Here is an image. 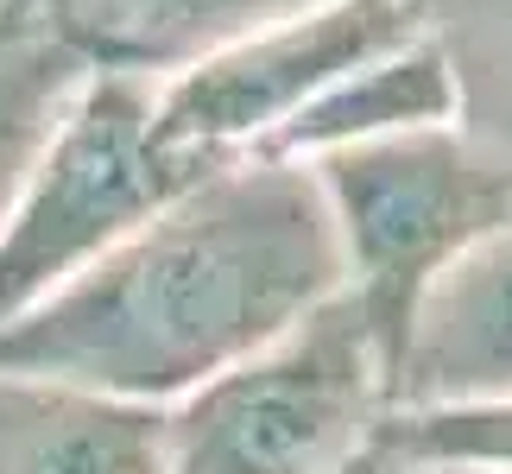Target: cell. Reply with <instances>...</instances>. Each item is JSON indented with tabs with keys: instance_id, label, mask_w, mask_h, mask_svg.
I'll return each mask as SVG.
<instances>
[{
	"instance_id": "cell-14",
	"label": "cell",
	"mask_w": 512,
	"mask_h": 474,
	"mask_svg": "<svg viewBox=\"0 0 512 474\" xmlns=\"http://www.w3.org/2000/svg\"><path fill=\"white\" fill-rule=\"evenodd\" d=\"M342 474H392V468H386L380 456H373V443H367V456H361V462H354V468H342Z\"/></svg>"
},
{
	"instance_id": "cell-5",
	"label": "cell",
	"mask_w": 512,
	"mask_h": 474,
	"mask_svg": "<svg viewBox=\"0 0 512 474\" xmlns=\"http://www.w3.org/2000/svg\"><path fill=\"white\" fill-rule=\"evenodd\" d=\"M418 32L424 7L411 0H323V7L272 19L159 76L152 127L165 146L209 158V165L266 158L310 102H323L342 76H354L373 57L411 45Z\"/></svg>"
},
{
	"instance_id": "cell-4",
	"label": "cell",
	"mask_w": 512,
	"mask_h": 474,
	"mask_svg": "<svg viewBox=\"0 0 512 474\" xmlns=\"http://www.w3.org/2000/svg\"><path fill=\"white\" fill-rule=\"evenodd\" d=\"M336 228L342 291L392 354L418 291L512 215V184L456 133V121L405 127L304 165Z\"/></svg>"
},
{
	"instance_id": "cell-9",
	"label": "cell",
	"mask_w": 512,
	"mask_h": 474,
	"mask_svg": "<svg viewBox=\"0 0 512 474\" xmlns=\"http://www.w3.org/2000/svg\"><path fill=\"white\" fill-rule=\"evenodd\" d=\"M449 121V76L443 57L430 45V32H418L411 45L373 57L354 76H342L323 102H310L298 121L279 133V146L266 158H291V165H310L323 152L361 146V140H386V133L405 127H437Z\"/></svg>"
},
{
	"instance_id": "cell-11",
	"label": "cell",
	"mask_w": 512,
	"mask_h": 474,
	"mask_svg": "<svg viewBox=\"0 0 512 474\" xmlns=\"http://www.w3.org/2000/svg\"><path fill=\"white\" fill-rule=\"evenodd\" d=\"M89 83V57L57 38L45 19H26L0 38V228L26 190L45 140L57 133L76 89Z\"/></svg>"
},
{
	"instance_id": "cell-12",
	"label": "cell",
	"mask_w": 512,
	"mask_h": 474,
	"mask_svg": "<svg viewBox=\"0 0 512 474\" xmlns=\"http://www.w3.org/2000/svg\"><path fill=\"white\" fill-rule=\"evenodd\" d=\"M373 456L392 474H512V392L475 405L386 411Z\"/></svg>"
},
{
	"instance_id": "cell-13",
	"label": "cell",
	"mask_w": 512,
	"mask_h": 474,
	"mask_svg": "<svg viewBox=\"0 0 512 474\" xmlns=\"http://www.w3.org/2000/svg\"><path fill=\"white\" fill-rule=\"evenodd\" d=\"M26 19H45V13H38V0H0V38H7L13 26H26Z\"/></svg>"
},
{
	"instance_id": "cell-7",
	"label": "cell",
	"mask_w": 512,
	"mask_h": 474,
	"mask_svg": "<svg viewBox=\"0 0 512 474\" xmlns=\"http://www.w3.org/2000/svg\"><path fill=\"white\" fill-rule=\"evenodd\" d=\"M0 474H165V411L0 373Z\"/></svg>"
},
{
	"instance_id": "cell-2",
	"label": "cell",
	"mask_w": 512,
	"mask_h": 474,
	"mask_svg": "<svg viewBox=\"0 0 512 474\" xmlns=\"http://www.w3.org/2000/svg\"><path fill=\"white\" fill-rule=\"evenodd\" d=\"M386 418V354L348 291L165 411V474H342Z\"/></svg>"
},
{
	"instance_id": "cell-8",
	"label": "cell",
	"mask_w": 512,
	"mask_h": 474,
	"mask_svg": "<svg viewBox=\"0 0 512 474\" xmlns=\"http://www.w3.org/2000/svg\"><path fill=\"white\" fill-rule=\"evenodd\" d=\"M310 7L323 0H38L45 26L70 38L89 57V70H127L152 83L228 38H247Z\"/></svg>"
},
{
	"instance_id": "cell-15",
	"label": "cell",
	"mask_w": 512,
	"mask_h": 474,
	"mask_svg": "<svg viewBox=\"0 0 512 474\" xmlns=\"http://www.w3.org/2000/svg\"><path fill=\"white\" fill-rule=\"evenodd\" d=\"M411 7H424V13H430V0H411Z\"/></svg>"
},
{
	"instance_id": "cell-1",
	"label": "cell",
	"mask_w": 512,
	"mask_h": 474,
	"mask_svg": "<svg viewBox=\"0 0 512 474\" xmlns=\"http://www.w3.org/2000/svg\"><path fill=\"white\" fill-rule=\"evenodd\" d=\"M342 291L317 177L234 158L0 329V373L171 411Z\"/></svg>"
},
{
	"instance_id": "cell-3",
	"label": "cell",
	"mask_w": 512,
	"mask_h": 474,
	"mask_svg": "<svg viewBox=\"0 0 512 474\" xmlns=\"http://www.w3.org/2000/svg\"><path fill=\"white\" fill-rule=\"evenodd\" d=\"M209 171L222 165L159 140L152 76L89 70L0 228V329L64 291Z\"/></svg>"
},
{
	"instance_id": "cell-6",
	"label": "cell",
	"mask_w": 512,
	"mask_h": 474,
	"mask_svg": "<svg viewBox=\"0 0 512 474\" xmlns=\"http://www.w3.org/2000/svg\"><path fill=\"white\" fill-rule=\"evenodd\" d=\"M512 392V215L418 291L386 354V411L475 405Z\"/></svg>"
},
{
	"instance_id": "cell-10",
	"label": "cell",
	"mask_w": 512,
	"mask_h": 474,
	"mask_svg": "<svg viewBox=\"0 0 512 474\" xmlns=\"http://www.w3.org/2000/svg\"><path fill=\"white\" fill-rule=\"evenodd\" d=\"M424 32L449 76V121L512 184V0H430Z\"/></svg>"
}]
</instances>
